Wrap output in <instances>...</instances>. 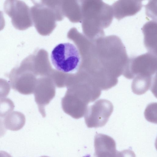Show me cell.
<instances>
[{
	"instance_id": "6da1fadb",
	"label": "cell",
	"mask_w": 157,
	"mask_h": 157,
	"mask_svg": "<svg viewBox=\"0 0 157 157\" xmlns=\"http://www.w3.org/2000/svg\"><path fill=\"white\" fill-rule=\"evenodd\" d=\"M87 72L101 90L115 86L123 73L128 58L121 39L115 35L95 39L92 46Z\"/></svg>"
},
{
	"instance_id": "7a4b0ae2",
	"label": "cell",
	"mask_w": 157,
	"mask_h": 157,
	"mask_svg": "<svg viewBox=\"0 0 157 157\" xmlns=\"http://www.w3.org/2000/svg\"><path fill=\"white\" fill-rule=\"evenodd\" d=\"M50 59L56 69L64 74L77 71L81 62L78 50L75 45L69 42L56 45L52 51Z\"/></svg>"
},
{
	"instance_id": "3957f363",
	"label": "cell",
	"mask_w": 157,
	"mask_h": 157,
	"mask_svg": "<svg viewBox=\"0 0 157 157\" xmlns=\"http://www.w3.org/2000/svg\"><path fill=\"white\" fill-rule=\"evenodd\" d=\"M90 33L95 39L104 36V29L111 24L113 18L111 6L101 0L90 3Z\"/></svg>"
},
{
	"instance_id": "277c9868",
	"label": "cell",
	"mask_w": 157,
	"mask_h": 157,
	"mask_svg": "<svg viewBox=\"0 0 157 157\" xmlns=\"http://www.w3.org/2000/svg\"><path fill=\"white\" fill-rule=\"evenodd\" d=\"M157 71V55L148 52L128 58L123 75L128 79L136 76L152 77Z\"/></svg>"
},
{
	"instance_id": "5b68a950",
	"label": "cell",
	"mask_w": 157,
	"mask_h": 157,
	"mask_svg": "<svg viewBox=\"0 0 157 157\" xmlns=\"http://www.w3.org/2000/svg\"><path fill=\"white\" fill-rule=\"evenodd\" d=\"M113 110L112 103L105 99H100L88 108L85 113L86 124L89 128L102 127L107 123Z\"/></svg>"
},
{
	"instance_id": "8992f818",
	"label": "cell",
	"mask_w": 157,
	"mask_h": 157,
	"mask_svg": "<svg viewBox=\"0 0 157 157\" xmlns=\"http://www.w3.org/2000/svg\"><path fill=\"white\" fill-rule=\"evenodd\" d=\"M6 75L14 90L24 95L34 92L36 82L33 73L17 67L13 68Z\"/></svg>"
},
{
	"instance_id": "52a82bcc",
	"label": "cell",
	"mask_w": 157,
	"mask_h": 157,
	"mask_svg": "<svg viewBox=\"0 0 157 157\" xmlns=\"http://www.w3.org/2000/svg\"><path fill=\"white\" fill-rule=\"evenodd\" d=\"M5 13L11 18L13 26L19 30H24L30 25L27 6L20 0H6L4 4Z\"/></svg>"
},
{
	"instance_id": "ba28073f",
	"label": "cell",
	"mask_w": 157,
	"mask_h": 157,
	"mask_svg": "<svg viewBox=\"0 0 157 157\" xmlns=\"http://www.w3.org/2000/svg\"><path fill=\"white\" fill-rule=\"evenodd\" d=\"M94 157H117V151L114 140L106 135L96 133L94 137ZM84 157H90L89 155Z\"/></svg>"
},
{
	"instance_id": "9c48e42d",
	"label": "cell",
	"mask_w": 157,
	"mask_h": 157,
	"mask_svg": "<svg viewBox=\"0 0 157 157\" xmlns=\"http://www.w3.org/2000/svg\"><path fill=\"white\" fill-rule=\"evenodd\" d=\"M140 0H118L111 6L113 16L118 20L135 15L143 6Z\"/></svg>"
},
{
	"instance_id": "30bf717a",
	"label": "cell",
	"mask_w": 157,
	"mask_h": 157,
	"mask_svg": "<svg viewBox=\"0 0 157 157\" xmlns=\"http://www.w3.org/2000/svg\"><path fill=\"white\" fill-rule=\"evenodd\" d=\"M141 30L144 35V44L149 52L157 55V21L151 20L145 23Z\"/></svg>"
},
{
	"instance_id": "8fae6325",
	"label": "cell",
	"mask_w": 157,
	"mask_h": 157,
	"mask_svg": "<svg viewBox=\"0 0 157 157\" xmlns=\"http://www.w3.org/2000/svg\"><path fill=\"white\" fill-rule=\"evenodd\" d=\"M3 122L6 129L17 131L21 129L24 126L25 122V118L22 113L15 111L7 116Z\"/></svg>"
},
{
	"instance_id": "7c38bea8",
	"label": "cell",
	"mask_w": 157,
	"mask_h": 157,
	"mask_svg": "<svg viewBox=\"0 0 157 157\" xmlns=\"http://www.w3.org/2000/svg\"><path fill=\"white\" fill-rule=\"evenodd\" d=\"M152 77L136 76L134 78L131 86L134 93L137 95H141L145 93L152 87L154 80Z\"/></svg>"
},
{
	"instance_id": "4fadbf2b",
	"label": "cell",
	"mask_w": 157,
	"mask_h": 157,
	"mask_svg": "<svg viewBox=\"0 0 157 157\" xmlns=\"http://www.w3.org/2000/svg\"><path fill=\"white\" fill-rule=\"evenodd\" d=\"M13 101L9 98L0 100V117H6L13 111L14 108Z\"/></svg>"
},
{
	"instance_id": "5bb4252c",
	"label": "cell",
	"mask_w": 157,
	"mask_h": 157,
	"mask_svg": "<svg viewBox=\"0 0 157 157\" xmlns=\"http://www.w3.org/2000/svg\"><path fill=\"white\" fill-rule=\"evenodd\" d=\"M10 90V85L8 81L0 78V99L6 97L9 94Z\"/></svg>"
},
{
	"instance_id": "9a60e30c",
	"label": "cell",
	"mask_w": 157,
	"mask_h": 157,
	"mask_svg": "<svg viewBox=\"0 0 157 157\" xmlns=\"http://www.w3.org/2000/svg\"><path fill=\"white\" fill-rule=\"evenodd\" d=\"M156 2H155V1L153 5H152V1H151V2H149L148 4H147L146 7V13H147V15L153 19V20H155V17L156 18V17L155 16H155H156V14H155L154 12V9H155V8H156V7H155V5H156Z\"/></svg>"
},
{
	"instance_id": "2e32d148",
	"label": "cell",
	"mask_w": 157,
	"mask_h": 157,
	"mask_svg": "<svg viewBox=\"0 0 157 157\" xmlns=\"http://www.w3.org/2000/svg\"><path fill=\"white\" fill-rule=\"evenodd\" d=\"M117 157H136V155L132 150L126 149L121 151H117Z\"/></svg>"
},
{
	"instance_id": "e0dca14e",
	"label": "cell",
	"mask_w": 157,
	"mask_h": 157,
	"mask_svg": "<svg viewBox=\"0 0 157 157\" xmlns=\"http://www.w3.org/2000/svg\"><path fill=\"white\" fill-rule=\"evenodd\" d=\"M6 128H5L3 120L0 118V137L4 135L6 132Z\"/></svg>"
},
{
	"instance_id": "ac0fdd59",
	"label": "cell",
	"mask_w": 157,
	"mask_h": 157,
	"mask_svg": "<svg viewBox=\"0 0 157 157\" xmlns=\"http://www.w3.org/2000/svg\"><path fill=\"white\" fill-rule=\"evenodd\" d=\"M5 22L3 12L0 11V31L3 29L5 26Z\"/></svg>"
},
{
	"instance_id": "d6986e66",
	"label": "cell",
	"mask_w": 157,
	"mask_h": 157,
	"mask_svg": "<svg viewBox=\"0 0 157 157\" xmlns=\"http://www.w3.org/2000/svg\"><path fill=\"white\" fill-rule=\"evenodd\" d=\"M0 157H12L6 151H0Z\"/></svg>"
},
{
	"instance_id": "ffe728a7",
	"label": "cell",
	"mask_w": 157,
	"mask_h": 157,
	"mask_svg": "<svg viewBox=\"0 0 157 157\" xmlns=\"http://www.w3.org/2000/svg\"><path fill=\"white\" fill-rule=\"evenodd\" d=\"M40 157H49L46 156H41Z\"/></svg>"
}]
</instances>
